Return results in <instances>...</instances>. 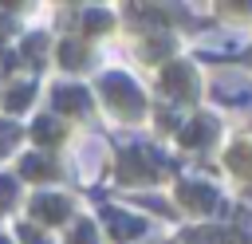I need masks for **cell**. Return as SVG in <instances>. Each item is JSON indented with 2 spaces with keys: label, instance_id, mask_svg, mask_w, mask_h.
<instances>
[{
  "label": "cell",
  "instance_id": "6da1fadb",
  "mask_svg": "<svg viewBox=\"0 0 252 244\" xmlns=\"http://www.w3.org/2000/svg\"><path fill=\"white\" fill-rule=\"evenodd\" d=\"M102 94H106L114 106H122V110H142V94L134 91V83H130L126 75H106V79H102Z\"/></svg>",
  "mask_w": 252,
  "mask_h": 244
},
{
  "label": "cell",
  "instance_id": "7a4b0ae2",
  "mask_svg": "<svg viewBox=\"0 0 252 244\" xmlns=\"http://www.w3.org/2000/svg\"><path fill=\"white\" fill-rule=\"evenodd\" d=\"M67 201L63 197H55V193H39L35 201H32V213H35V220H47V224H59V220H67Z\"/></svg>",
  "mask_w": 252,
  "mask_h": 244
},
{
  "label": "cell",
  "instance_id": "3957f363",
  "mask_svg": "<svg viewBox=\"0 0 252 244\" xmlns=\"http://www.w3.org/2000/svg\"><path fill=\"white\" fill-rule=\"evenodd\" d=\"M51 102H55V110L63 114V110H87V102H91V98H87V91H83V87H59Z\"/></svg>",
  "mask_w": 252,
  "mask_h": 244
},
{
  "label": "cell",
  "instance_id": "277c9868",
  "mask_svg": "<svg viewBox=\"0 0 252 244\" xmlns=\"http://www.w3.org/2000/svg\"><path fill=\"white\" fill-rule=\"evenodd\" d=\"M106 224H110L118 236H134V232H142V224H138V220H130V216H122L118 209H106Z\"/></svg>",
  "mask_w": 252,
  "mask_h": 244
},
{
  "label": "cell",
  "instance_id": "5b68a950",
  "mask_svg": "<svg viewBox=\"0 0 252 244\" xmlns=\"http://www.w3.org/2000/svg\"><path fill=\"white\" fill-rule=\"evenodd\" d=\"M59 63H63V67H83L87 55H83V47H79L75 39H67V43L59 47Z\"/></svg>",
  "mask_w": 252,
  "mask_h": 244
},
{
  "label": "cell",
  "instance_id": "8992f818",
  "mask_svg": "<svg viewBox=\"0 0 252 244\" xmlns=\"http://www.w3.org/2000/svg\"><path fill=\"white\" fill-rule=\"evenodd\" d=\"M32 94H35V91H32V83H24V87H16V91H8V94H4V106H8V110H24V106L32 102Z\"/></svg>",
  "mask_w": 252,
  "mask_h": 244
},
{
  "label": "cell",
  "instance_id": "52a82bcc",
  "mask_svg": "<svg viewBox=\"0 0 252 244\" xmlns=\"http://www.w3.org/2000/svg\"><path fill=\"white\" fill-rule=\"evenodd\" d=\"M20 173H24V177H35V181H39V177H51V161H43V157H24V161H20Z\"/></svg>",
  "mask_w": 252,
  "mask_h": 244
},
{
  "label": "cell",
  "instance_id": "ba28073f",
  "mask_svg": "<svg viewBox=\"0 0 252 244\" xmlns=\"http://www.w3.org/2000/svg\"><path fill=\"white\" fill-rule=\"evenodd\" d=\"M16 142H20V126L16 122H0V153H8Z\"/></svg>",
  "mask_w": 252,
  "mask_h": 244
},
{
  "label": "cell",
  "instance_id": "9c48e42d",
  "mask_svg": "<svg viewBox=\"0 0 252 244\" xmlns=\"http://www.w3.org/2000/svg\"><path fill=\"white\" fill-rule=\"evenodd\" d=\"M71 244H94V224L91 220H79L71 228Z\"/></svg>",
  "mask_w": 252,
  "mask_h": 244
},
{
  "label": "cell",
  "instance_id": "30bf717a",
  "mask_svg": "<svg viewBox=\"0 0 252 244\" xmlns=\"http://www.w3.org/2000/svg\"><path fill=\"white\" fill-rule=\"evenodd\" d=\"M32 134H35V138H39V142H51V138H59V126H55V122H51V118H39V122H35V130H32Z\"/></svg>",
  "mask_w": 252,
  "mask_h": 244
},
{
  "label": "cell",
  "instance_id": "8fae6325",
  "mask_svg": "<svg viewBox=\"0 0 252 244\" xmlns=\"http://www.w3.org/2000/svg\"><path fill=\"white\" fill-rule=\"evenodd\" d=\"M16 201V177H0V209Z\"/></svg>",
  "mask_w": 252,
  "mask_h": 244
},
{
  "label": "cell",
  "instance_id": "7c38bea8",
  "mask_svg": "<svg viewBox=\"0 0 252 244\" xmlns=\"http://www.w3.org/2000/svg\"><path fill=\"white\" fill-rule=\"evenodd\" d=\"M16 232H20V240H24V244H47V240H43V236H39V232H35L32 224H20Z\"/></svg>",
  "mask_w": 252,
  "mask_h": 244
},
{
  "label": "cell",
  "instance_id": "4fadbf2b",
  "mask_svg": "<svg viewBox=\"0 0 252 244\" xmlns=\"http://www.w3.org/2000/svg\"><path fill=\"white\" fill-rule=\"evenodd\" d=\"M39 47H43V35H28V39H24V51H28V59H39Z\"/></svg>",
  "mask_w": 252,
  "mask_h": 244
},
{
  "label": "cell",
  "instance_id": "5bb4252c",
  "mask_svg": "<svg viewBox=\"0 0 252 244\" xmlns=\"http://www.w3.org/2000/svg\"><path fill=\"white\" fill-rule=\"evenodd\" d=\"M91 31H98V28H106V12H87V20H83Z\"/></svg>",
  "mask_w": 252,
  "mask_h": 244
},
{
  "label": "cell",
  "instance_id": "9a60e30c",
  "mask_svg": "<svg viewBox=\"0 0 252 244\" xmlns=\"http://www.w3.org/2000/svg\"><path fill=\"white\" fill-rule=\"evenodd\" d=\"M0 244H8V240H4V236H0Z\"/></svg>",
  "mask_w": 252,
  "mask_h": 244
}]
</instances>
